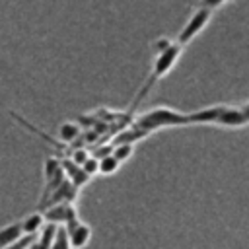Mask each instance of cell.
Instances as JSON below:
<instances>
[{"label":"cell","mask_w":249,"mask_h":249,"mask_svg":"<svg viewBox=\"0 0 249 249\" xmlns=\"http://www.w3.org/2000/svg\"><path fill=\"white\" fill-rule=\"evenodd\" d=\"M181 53H183V47L173 41L167 49H163L161 53H156V54H154L152 70H150V74H148V80H146L144 86L140 88V93L136 95V99H134V103H132V111H134V109L138 107V103L152 91V88H154L161 78H165V76L171 72V68L177 64Z\"/></svg>","instance_id":"cell-1"},{"label":"cell","mask_w":249,"mask_h":249,"mask_svg":"<svg viewBox=\"0 0 249 249\" xmlns=\"http://www.w3.org/2000/svg\"><path fill=\"white\" fill-rule=\"evenodd\" d=\"M183 124H191L189 113H183V111L173 109V107H156V109L142 113L136 119V128L142 130L144 134H150V132L160 130V128L183 126Z\"/></svg>","instance_id":"cell-2"},{"label":"cell","mask_w":249,"mask_h":249,"mask_svg":"<svg viewBox=\"0 0 249 249\" xmlns=\"http://www.w3.org/2000/svg\"><path fill=\"white\" fill-rule=\"evenodd\" d=\"M212 14H214L212 10L198 6V8L189 16V19L185 21V25L181 27V31H179L175 43L181 45L183 49H185L187 45H191V43H193V41L206 29V25H208L210 19H212Z\"/></svg>","instance_id":"cell-3"},{"label":"cell","mask_w":249,"mask_h":249,"mask_svg":"<svg viewBox=\"0 0 249 249\" xmlns=\"http://www.w3.org/2000/svg\"><path fill=\"white\" fill-rule=\"evenodd\" d=\"M64 169H62V163L58 158H45L43 161V193H41V198H39V204H43L47 200V196L64 181Z\"/></svg>","instance_id":"cell-4"},{"label":"cell","mask_w":249,"mask_h":249,"mask_svg":"<svg viewBox=\"0 0 249 249\" xmlns=\"http://www.w3.org/2000/svg\"><path fill=\"white\" fill-rule=\"evenodd\" d=\"M43 212V218L45 222H51V224H56V226H70L74 224L78 218V210L74 206V202H62V204H53V206H47L41 210Z\"/></svg>","instance_id":"cell-5"},{"label":"cell","mask_w":249,"mask_h":249,"mask_svg":"<svg viewBox=\"0 0 249 249\" xmlns=\"http://www.w3.org/2000/svg\"><path fill=\"white\" fill-rule=\"evenodd\" d=\"M78 187H74L68 179H64L49 196H47V200L43 202V204H39L37 208L39 210H43V208H47V206H53V204H62V202H74L76 200V196H78Z\"/></svg>","instance_id":"cell-6"},{"label":"cell","mask_w":249,"mask_h":249,"mask_svg":"<svg viewBox=\"0 0 249 249\" xmlns=\"http://www.w3.org/2000/svg\"><path fill=\"white\" fill-rule=\"evenodd\" d=\"M64 231H66V237L72 249H84L91 239V228L82 220H76L74 224L66 226Z\"/></svg>","instance_id":"cell-7"},{"label":"cell","mask_w":249,"mask_h":249,"mask_svg":"<svg viewBox=\"0 0 249 249\" xmlns=\"http://www.w3.org/2000/svg\"><path fill=\"white\" fill-rule=\"evenodd\" d=\"M56 230L58 226L56 224H51V222H45L43 228L35 233L31 245L27 249H51L53 241H54V235H56Z\"/></svg>","instance_id":"cell-8"},{"label":"cell","mask_w":249,"mask_h":249,"mask_svg":"<svg viewBox=\"0 0 249 249\" xmlns=\"http://www.w3.org/2000/svg\"><path fill=\"white\" fill-rule=\"evenodd\" d=\"M60 163H62V169H64V177L74 185V187H82V185H86L88 181H89V177L86 175V171L78 165V163H74L72 160H60Z\"/></svg>","instance_id":"cell-9"},{"label":"cell","mask_w":249,"mask_h":249,"mask_svg":"<svg viewBox=\"0 0 249 249\" xmlns=\"http://www.w3.org/2000/svg\"><path fill=\"white\" fill-rule=\"evenodd\" d=\"M45 224V218H43V212L37 210V212H31L27 214L23 220H19V228H21V233L23 235H35Z\"/></svg>","instance_id":"cell-10"},{"label":"cell","mask_w":249,"mask_h":249,"mask_svg":"<svg viewBox=\"0 0 249 249\" xmlns=\"http://www.w3.org/2000/svg\"><path fill=\"white\" fill-rule=\"evenodd\" d=\"M21 228H19V222H12V224H6L0 228V249L10 245L12 241H16L18 237H21Z\"/></svg>","instance_id":"cell-11"},{"label":"cell","mask_w":249,"mask_h":249,"mask_svg":"<svg viewBox=\"0 0 249 249\" xmlns=\"http://www.w3.org/2000/svg\"><path fill=\"white\" fill-rule=\"evenodd\" d=\"M80 136V124L74 123V121H64L60 126H58V138L66 144L74 142L76 138Z\"/></svg>","instance_id":"cell-12"},{"label":"cell","mask_w":249,"mask_h":249,"mask_svg":"<svg viewBox=\"0 0 249 249\" xmlns=\"http://www.w3.org/2000/svg\"><path fill=\"white\" fill-rule=\"evenodd\" d=\"M97 160H99V173H101V175H113V173H117L119 167H121V161H119L113 154L101 156V158H97Z\"/></svg>","instance_id":"cell-13"},{"label":"cell","mask_w":249,"mask_h":249,"mask_svg":"<svg viewBox=\"0 0 249 249\" xmlns=\"http://www.w3.org/2000/svg\"><path fill=\"white\" fill-rule=\"evenodd\" d=\"M121 163H124L132 154H134V144L132 142H119L115 148H113V152H111Z\"/></svg>","instance_id":"cell-14"},{"label":"cell","mask_w":249,"mask_h":249,"mask_svg":"<svg viewBox=\"0 0 249 249\" xmlns=\"http://www.w3.org/2000/svg\"><path fill=\"white\" fill-rule=\"evenodd\" d=\"M51 249H72L70 243H68V237H66V231L62 226H58L56 230V235H54V241L51 245Z\"/></svg>","instance_id":"cell-15"},{"label":"cell","mask_w":249,"mask_h":249,"mask_svg":"<svg viewBox=\"0 0 249 249\" xmlns=\"http://www.w3.org/2000/svg\"><path fill=\"white\" fill-rule=\"evenodd\" d=\"M80 167L86 171V175H88V177H93V175H97V173H99V160H97L95 156H89V158H88Z\"/></svg>","instance_id":"cell-16"},{"label":"cell","mask_w":249,"mask_h":249,"mask_svg":"<svg viewBox=\"0 0 249 249\" xmlns=\"http://www.w3.org/2000/svg\"><path fill=\"white\" fill-rule=\"evenodd\" d=\"M230 0H200V4L198 6H202V8H208V10H212V12H216L218 8H222L224 4H228Z\"/></svg>","instance_id":"cell-17"},{"label":"cell","mask_w":249,"mask_h":249,"mask_svg":"<svg viewBox=\"0 0 249 249\" xmlns=\"http://www.w3.org/2000/svg\"><path fill=\"white\" fill-rule=\"evenodd\" d=\"M88 158H89V154H88L86 150H82V148H80V150H74V154L70 156V160H72L74 163H78V165H82Z\"/></svg>","instance_id":"cell-18"}]
</instances>
